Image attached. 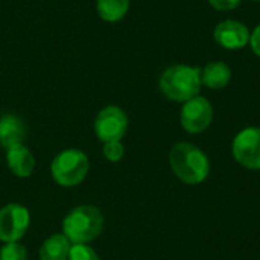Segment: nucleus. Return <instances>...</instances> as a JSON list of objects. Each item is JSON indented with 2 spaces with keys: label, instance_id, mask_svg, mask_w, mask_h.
Returning <instances> with one entry per match:
<instances>
[{
  "label": "nucleus",
  "instance_id": "f257e3e1",
  "mask_svg": "<svg viewBox=\"0 0 260 260\" xmlns=\"http://www.w3.org/2000/svg\"><path fill=\"white\" fill-rule=\"evenodd\" d=\"M161 93L174 102H187L201 90V69L175 64L168 67L158 81Z\"/></svg>",
  "mask_w": 260,
  "mask_h": 260
},
{
  "label": "nucleus",
  "instance_id": "f03ea898",
  "mask_svg": "<svg viewBox=\"0 0 260 260\" xmlns=\"http://www.w3.org/2000/svg\"><path fill=\"white\" fill-rule=\"evenodd\" d=\"M169 163L174 174L186 184L203 183L210 172L207 155L192 143H177L169 154Z\"/></svg>",
  "mask_w": 260,
  "mask_h": 260
},
{
  "label": "nucleus",
  "instance_id": "7ed1b4c3",
  "mask_svg": "<svg viewBox=\"0 0 260 260\" xmlns=\"http://www.w3.org/2000/svg\"><path fill=\"white\" fill-rule=\"evenodd\" d=\"M104 230V216L94 206H78L67 213L62 221V235L72 245L88 244L101 236Z\"/></svg>",
  "mask_w": 260,
  "mask_h": 260
},
{
  "label": "nucleus",
  "instance_id": "20e7f679",
  "mask_svg": "<svg viewBox=\"0 0 260 260\" xmlns=\"http://www.w3.org/2000/svg\"><path fill=\"white\" fill-rule=\"evenodd\" d=\"M88 157L81 149L69 148L55 155L50 165L53 180L62 187H73L84 181L88 174Z\"/></svg>",
  "mask_w": 260,
  "mask_h": 260
},
{
  "label": "nucleus",
  "instance_id": "39448f33",
  "mask_svg": "<svg viewBox=\"0 0 260 260\" xmlns=\"http://www.w3.org/2000/svg\"><path fill=\"white\" fill-rule=\"evenodd\" d=\"M30 224L29 210L17 203L6 204L0 209V241L5 244L18 242Z\"/></svg>",
  "mask_w": 260,
  "mask_h": 260
},
{
  "label": "nucleus",
  "instance_id": "423d86ee",
  "mask_svg": "<svg viewBox=\"0 0 260 260\" xmlns=\"http://www.w3.org/2000/svg\"><path fill=\"white\" fill-rule=\"evenodd\" d=\"M126 129L128 117L125 111L116 105L102 108L94 119V134L104 143L122 140V137L126 134Z\"/></svg>",
  "mask_w": 260,
  "mask_h": 260
},
{
  "label": "nucleus",
  "instance_id": "0eeeda50",
  "mask_svg": "<svg viewBox=\"0 0 260 260\" xmlns=\"http://www.w3.org/2000/svg\"><path fill=\"white\" fill-rule=\"evenodd\" d=\"M181 126L190 133L198 134L209 128L213 120V108L210 102L203 96H195L190 101L184 102L181 108Z\"/></svg>",
  "mask_w": 260,
  "mask_h": 260
},
{
  "label": "nucleus",
  "instance_id": "6e6552de",
  "mask_svg": "<svg viewBox=\"0 0 260 260\" xmlns=\"http://www.w3.org/2000/svg\"><path fill=\"white\" fill-rule=\"evenodd\" d=\"M233 157L248 169H260V128H245L233 140Z\"/></svg>",
  "mask_w": 260,
  "mask_h": 260
},
{
  "label": "nucleus",
  "instance_id": "1a4fd4ad",
  "mask_svg": "<svg viewBox=\"0 0 260 260\" xmlns=\"http://www.w3.org/2000/svg\"><path fill=\"white\" fill-rule=\"evenodd\" d=\"M250 30L245 24L236 20H224L221 21L213 32L215 41L229 50L242 49L250 43Z\"/></svg>",
  "mask_w": 260,
  "mask_h": 260
},
{
  "label": "nucleus",
  "instance_id": "9d476101",
  "mask_svg": "<svg viewBox=\"0 0 260 260\" xmlns=\"http://www.w3.org/2000/svg\"><path fill=\"white\" fill-rule=\"evenodd\" d=\"M6 165L15 177L27 178L35 169V158L29 148L20 143L6 149Z\"/></svg>",
  "mask_w": 260,
  "mask_h": 260
},
{
  "label": "nucleus",
  "instance_id": "9b49d317",
  "mask_svg": "<svg viewBox=\"0 0 260 260\" xmlns=\"http://www.w3.org/2000/svg\"><path fill=\"white\" fill-rule=\"evenodd\" d=\"M26 137V126L23 120L15 114L0 116V146L5 149L23 143Z\"/></svg>",
  "mask_w": 260,
  "mask_h": 260
},
{
  "label": "nucleus",
  "instance_id": "f8f14e48",
  "mask_svg": "<svg viewBox=\"0 0 260 260\" xmlns=\"http://www.w3.org/2000/svg\"><path fill=\"white\" fill-rule=\"evenodd\" d=\"M230 79H232V70L222 61H213L201 70V84L213 90L227 87Z\"/></svg>",
  "mask_w": 260,
  "mask_h": 260
},
{
  "label": "nucleus",
  "instance_id": "ddd939ff",
  "mask_svg": "<svg viewBox=\"0 0 260 260\" xmlns=\"http://www.w3.org/2000/svg\"><path fill=\"white\" fill-rule=\"evenodd\" d=\"M70 248V241L62 233H55L43 242L40 248V260H67Z\"/></svg>",
  "mask_w": 260,
  "mask_h": 260
},
{
  "label": "nucleus",
  "instance_id": "4468645a",
  "mask_svg": "<svg viewBox=\"0 0 260 260\" xmlns=\"http://www.w3.org/2000/svg\"><path fill=\"white\" fill-rule=\"evenodd\" d=\"M96 9L104 21L117 23L126 15L129 0H96Z\"/></svg>",
  "mask_w": 260,
  "mask_h": 260
},
{
  "label": "nucleus",
  "instance_id": "2eb2a0df",
  "mask_svg": "<svg viewBox=\"0 0 260 260\" xmlns=\"http://www.w3.org/2000/svg\"><path fill=\"white\" fill-rule=\"evenodd\" d=\"M0 260H27V251L21 244L9 242L2 247Z\"/></svg>",
  "mask_w": 260,
  "mask_h": 260
},
{
  "label": "nucleus",
  "instance_id": "dca6fc26",
  "mask_svg": "<svg viewBox=\"0 0 260 260\" xmlns=\"http://www.w3.org/2000/svg\"><path fill=\"white\" fill-rule=\"evenodd\" d=\"M67 260H101L98 253L88 244H76L72 245Z\"/></svg>",
  "mask_w": 260,
  "mask_h": 260
},
{
  "label": "nucleus",
  "instance_id": "f3484780",
  "mask_svg": "<svg viewBox=\"0 0 260 260\" xmlns=\"http://www.w3.org/2000/svg\"><path fill=\"white\" fill-rule=\"evenodd\" d=\"M125 154V148L122 145L120 140H114V142H107L104 143V155L108 161L111 163H117L122 160Z\"/></svg>",
  "mask_w": 260,
  "mask_h": 260
},
{
  "label": "nucleus",
  "instance_id": "a211bd4d",
  "mask_svg": "<svg viewBox=\"0 0 260 260\" xmlns=\"http://www.w3.org/2000/svg\"><path fill=\"white\" fill-rule=\"evenodd\" d=\"M209 3L218 11H230L235 9L241 3V0H209Z\"/></svg>",
  "mask_w": 260,
  "mask_h": 260
},
{
  "label": "nucleus",
  "instance_id": "6ab92c4d",
  "mask_svg": "<svg viewBox=\"0 0 260 260\" xmlns=\"http://www.w3.org/2000/svg\"><path fill=\"white\" fill-rule=\"evenodd\" d=\"M250 44H251V49L253 52L260 58V24L256 26V29L251 32V37H250Z\"/></svg>",
  "mask_w": 260,
  "mask_h": 260
},
{
  "label": "nucleus",
  "instance_id": "aec40b11",
  "mask_svg": "<svg viewBox=\"0 0 260 260\" xmlns=\"http://www.w3.org/2000/svg\"><path fill=\"white\" fill-rule=\"evenodd\" d=\"M254 2H260V0H254Z\"/></svg>",
  "mask_w": 260,
  "mask_h": 260
}]
</instances>
